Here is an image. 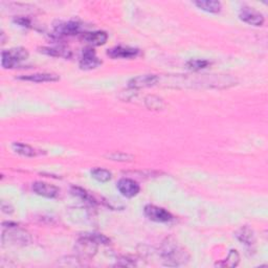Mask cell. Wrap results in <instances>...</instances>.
<instances>
[{
  "instance_id": "1",
  "label": "cell",
  "mask_w": 268,
  "mask_h": 268,
  "mask_svg": "<svg viewBox=\"0 0 268 268\" xmlns=\"http://www.w3.org/2000/svg\"><path fill=\"white\" fill-rule=\"evenodd\" d=\"M162 256L164 258V261L166 262V265L169 266L180 265L186 262L189 258L186 250L179 247L175 242H171L170 239L164 244Z\"/></svg>"
},
{
  "instance_id": "2",
  "label": "cell",
  "mask_w": 268,
  "mask_h": 268,
  "mask_svg": "<svg viewBox=\"0 0 268 268\" xmlns=\"http://www.w3.org/2000/svg\"><path fill=\"white\" fill-rule=\"evenodd\" d=\"M29 58V52L25 48L16 47L1 53V65L3 68H14L19 63L27 60Z\"/></svg>"
},
{
  "instance_id": "3",
  "label": "cell",
  "mask_w": 268,
  "mask_h": 268,
  "mask_svg": "<svg viewBox=\"0 0 268 268\" xmlns=\"http://www.w3.org/2000/svg\"><path fill=\"white\" fill-rule=\"evenodd\" d=\"M4 228H7V231H4L2 234V243L5 244V243H14V244H22L25 245L30 242L31 238L30 234L22 230L16 229L17 224L13 226H4Z\"/></svg>"
},
{
  "instance_id": "4",
  "label": "cell",
  "mask_w": 268,
  "mask_h": 268,
  "mask_svg": "<svg viewBox=\"0 0 268 268\" xmlns=\"http://www.w3.org/2000/svg\"><path fill=\"white\" fill-rule=\"evenodd\" d=\"M144 213L150 220H152L154 222L165 223V222H169L173 219L172 215L169 212L166 211L165 208L156 206V205H151V204L146 205L144 208Z\"/></svg>"
},
{
  "instance_id": "5",
  "label": "cell",
  "mask_w": 268,
  "mask_h": 268,
  "mask_svg": "<svg viewBox=\"0 0 268 268\" xmlns=\"http://www.w3.org/2000/svg\"><path fill=\"white\" fill-rule=\"evenodd\" d=\"M102 64V61L97 57L95 50L91 47L83 49L82 57L80 59V68L84 70H91L98 68Z\"/></svg>"
},
{
  "instance_id": "6",
  "label": "cell",
  "mask_w": 268,
  "mask_h": 268,
  "mask_svg": "<svg viewBox=\"0 0 268 268\" xmlns=\"http://www.w3.org/2000/svg\"><path fill=\"white\" fill-rule=\"evenodd\" d=\"M98 245H99L98 242H96L94 239H91L86 234H83L82 237L78 241L77 249L79 251V254L82 255L83 257L91 258L96 255L98 250Z\"/></svg>"
},
{
  "instance_id": "7",
  "label": "cell",
  "mask_w": 268,
  "mask_h": 268,
  "mask_svg": "<svg viewBox=\"0 0 268 268\" xmlns=\"http://www.w3.org/2000/svg\"><path fill=\"white\" fill-rule=\"evenodd\" d=\"M239 17L242 21H244L250 25H254V27H261L263 25L265 19L264 16L256 11L253 7H242L239 13Z\"/></svg>"
},
{
  "instance_id": "8",
  "label": "cell",
  "mask_w": 268,
  "mask_h": 268,
  "mask_svg": "<svg viewBox=\"0 0 268 268\" xmlns=\"http://www.w3.org/2000/svg\"><path fill=\"white\" fill-rule=\"evenodd\" d=\"M117 190L120 191L121 194L127 198L135 197L139 193V184L130 178H122L116 184Z\"/></svg>"
},
{
  "instance_id": "9",
  "label": "cell",
  "mask_w": 268,
  "mask_h": 268,
  "mask_svg": "<svg viewBox=\"0 0 268 268\" xmlns=\"http://www.w3.org/2000/svg\"><path fill=\"white\" fill-rule=\"evenodd\" d=\"M32 189L37 195L45 197V198L53 199L59 195V189L53 186V184H49L46 182H42V181L34 182Z\"/></svg>"
},
{
  "instance_id": "10",
  "label": "cell",
  "mask_w": 268,
  "mask_h": 268,
  "mask_svg": "<svg viewBox=\"0 0 268 268\" xmlns=\"http://www.w3.org/2000/svg\"><path fill=\"white\" fill-rule=\"evenodd\" d=\"M158 81L159 77L156 74H142L131 79L128 83V85L132 89H138L153 86Z\"/></svg>"
},
{
  "instance_id": "11",
  "label": "cell",
  "mask_w": 268,
  "mask_h": 268,
  "mask_svg": "<svg viewBox=\"0 0 268 268\" xmlns=\"http://www.w3.org/2000/svg\"><path fill=\"white\" fill-rule=\"evenodd\" d=\"M139 54L137 48L126 47V46H115L108 49L107 55L112 59H132L135 58Z\"/></svg>"
},
{
  "instance_id": "12",
  "label": "cell",
  "mask_w": 268,
  "mask_h": 268,
  "mask_svg": "<svg viewBox=\"0 0 268 268\" xmlns=\"http://www.w3.org/2000/svg\"><path fill=\"white\" fill-rule=\"evenodd\" d=\"M18 80L34 82V83H47V82H57L60 80V77L56 73H48V72H38L27 75H20L17 78Z\"/></svg>"
},
{
  "instance_id": "13",
  "label": "cell",
  "mask_w": 268,
  "mask_h": 268,
  "mask_svg": "<svg viewBox=\"0 0 268 268\" xmlns=\"http://www.w3.org/2000/svg\"><path fill=\"white\" fill-rule=\"evenodd\" d=\"M81 31V25L78 22L69 21L60 23L55 28V32L59 36H73Z\"/></svg>"
},
{
  "instance_id": "14",
  "label": "cell",
  "mask_w": 268,
  "mask_h": 268,
  "mask_svg": "<svg viewBox=\"0 0 268 268\" xmlns=\"http://www.w3.org/2000/svg\"><path fill=\"white\" fill-rule=\"evenodd\" d=\"M83 40H85L88 43L95 45V46H100V45H104L107 40H108V35L103 32V31H97V32H89V33H84L82 35Z\"/></svg>"
},
{
  "instance_id": "15",
  "label": "cell",
  "mask_w": 268,
  "mask_h": 268,
  "mask_svg": "<svg viewBox=\"0 0 268 268\" xmlns=\"http://www.w3.org/2000/svg\"><path fill=\"white\" fill-rule=\"evenodd\" d=\"M194 4L207 13H212V14H218L222 8V5L219 1H215V0H198V1H195Z\"/></svg>"
},
{
  "instance_id": "16",
  "label": "cell",
  "mask_w": 268,
  "mask_h": 268,
  "mask_svg": "<svg viewBox=\"0 0 268 268\" xmlns=\"http://www.w3.org/2000/svg\"><path fill=\"white\" fill-rule=\"evenodd\" d=\"M236 237L240 242H242L243 244L245 245H254L256 242V236L253 230H250L247 226H244V228H241L237 233H236Z\"/></svg>"
},
{
  "instance_id": "17",
  "label": "cell",
  "mask_w": 268,
  "mask_h": 268,
  "mask_svg": "<svg viewBox=\"0 0 268 268\" xmlns=\"http://www.w3.org/2000/svg\"><path fill=\"white\" fill-rule=\"evenodd\" d=\"M40 52L45 55L52 56V57H63V58H70L71 53L69 49H67L62 46H56V47H42L40 48Z\"/></svg>"
},
{
  "instance_id": "18",
  "label": "cell",
  "mask_w": 268,
  "mask_h": 268,
  "mask_svg": "<svg viewBox=\"0 0 268 268\" xmlns=\"http://www.w3.org/2000/svg\"><path fill=\"white\" fill-rule=\"evenodd\" d=\"M12 148L16 153H18L22 156H27V157H34L37 155V151L32 148L29 145L22 144V142H14L12 145Z\"/></svg>"
},
{
  "instance_id": "19",
  "label": "cell",
  "mask_w": 268,
  "mask_h": 268,
  "mask_svg": "<svg viewBox=\"0 0 268 268\" xmlns=\"http://www.w3.org/2000/svg\"><path fill=\"white\" fill-rule=\"evenodd\" d=\"M91 176L94 177L96 180H98L99 182H108L109 180L111 179L112 174L111 172H109L106 169H102V168H97V169H94L91 171Z\"/></svg>"
},
{
  "instance_id": "20",
  "label": "cell",
  "mask_w": 268,
  "mask_h": 268,
  "mask_svg": "<svg viewBox=\"0 0 268 268\" xmlns=\"http://www.w3.org/2000/svg\"><path fill=\"white\" fill-rule=\"evenodd\" d=\"M208 65H211V62L207 60H203V59L202 60H201V59H191V60L188 61L186 64L188 69L194 71L204 69Z\"/></svg>"
},
{
  "instance_id": "21",
  "label": "cell",
  "mask_w": 268,
  "mask_h": 268,
  "mask_svg": "<svg viewBox=\"0 0 268 268\" xmlns=\"http://www.w3.org/2000/svg\"><path fill=\"white\" fill-rule=\"evenodd\" d=\"M145 103L149 109H154V110H158V109H162L164 107V100L155 96L147 97Z\"/></svg>"
},
{
  "instance_id": "22",
  "label": "cell",
  "mask_w": 268,
  "mask_h": 268,
  "mask_svg": "<svg viewBox=\"0 0 268 268\" xmlns=\"http://www.w3.org/2000/svg\"><path fill=\"white\" fill-rule=\"evenodd\" d=\"M239 260H240V257L237 253V250H231V253L229 254L228 258L225 259V261L219 265L221 266H228V267H234L237 266L238 263H239Z\"/></svg>"
},
{
  "instance_id": "23",
  "label": "cell",
  "mask_w": 268,
  "mask_h": 268,
  "mask_svg": "<svg viewBox=\"0 0 268 268\" xmlns=\"http://www.w3.org/2000/svg\"><path fill=\"white\" fill-rule=\"evenodd\" d=\"M71 192H72L73 195L80 197L84 201H87V202H89V203H96V200L92 198L85 190H83V189L78 188V187H72Z\"/></svg>"
},
{
  "instance_id": "24",
  "label": "cell",
  "mask_w": 268,
  "mask_h": 268,
  "mask_svg": "<svg viewBox=\"0 0 268 268\" xmlns=\"http://www.w3.org/2000/svg\"><path fill=\"white\" fill-rule=\"evenodd\" d=\"M107 158L111 159V161H115V162H131L134 157H133V155H130L128 153L113 152V153L108 154Z\"/></svg>"
},
{
  "instance_id": "25",
  "label": "cell",
  "mask_w": 268,
  "mask_h": 268,
  "mask_svg": "<svg viewBox=\"0 0 268 268\" xmlns=\"http://www.w3.org/2000/svg\"><path fill=\"white\" fill-rule=\"evenodd\" d=\"M14 22L17 23L22 28H30L31 27V20L29 18H25V17H18V18H15Z\"/></svg>"
},
{
  "instance_id": "26",
  "label": "cell",
  "mask_w": 268,
  "mask_h": 268,
  "mask_svg": "<svg viewBox=\"0 0 268 268\" xmlns=\"http://www.w3.org/2000/svg\"><path fill=\"white\" fill-rule=\"evenodd\" d=\"M1 208H2V212H4V213H6V214H11V213H13V207H12L10 204L7 205V207H5L4 202H2Z\"/></svg>"
}]
</instances>
